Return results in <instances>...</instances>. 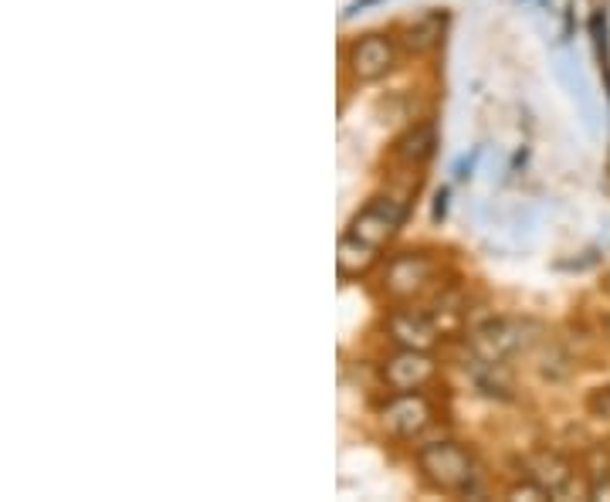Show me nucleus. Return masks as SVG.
<instances>
[{
    "mask_svg": "<svg viewBox=\"0 0 610 502\" xmlns=\"http://www.w3.org/2000/svg\"><path fill=\"white\" fill-rule=\"evenodd\" d=\"M529 476L549 492V499H567L574 492V472L567 462L556 459V455H539Z\"/></svg>",
    "mask_w": 610,
    "mask_h": 502,
    "instance_id": "nucleus-10",
    "label": "nucleus"
},
{
    "mask_svg": "<svg viewBox=\"0 0 610 502\" xmlns=\"http://www.w3.org/2000/svg\"><path fill=\"white\" fill-rule=\"evenodd\" d=\"M373 261H377V248L360 242L356 235H343L340 238V252H336V265L343 276H360V271H366Z\"/></svg>",
    "mask_w": 610,
    "mask_h": 502,
    "instance_id": "nucleus-11",
    "label": "nucleus"
},
{
    "mask_svg": "<svg viewBox=\"0 0 610 502\" xmlns=\"http://www.w3.org/2000/svg\"><path fill=\"white\" fill-rule=\"evenodd\" d=\"M394 58H397L394 55V44L387 38H381V34H370L360 44H353L350 68L363 82H377V78H384L394 68Z\"/></svg>",
    "mask_w": 610,
    "mask_h": 502,
    "instance_id": "nucleus-7",
    "label": "nucleus"
},
{
    "mask_svg": "<svg viewBox=\"0 0 610 502\" xmlns=\"http://www.w3.org/2000/svg\"><path fill=\"white\" fill-rule=\"evenodd\" d=\"M526 343V327L515 319H489L472 333V346L482 356V363H499L512 350H520Z\"/></svg>",
    "mask_w": 610,
    "mask_h": 502,
    "instance_id": "nucleus-5",
    "label": "nucleus"
},
{
    "mask_svg": "<svg viewBox=\"0 0 610 502\" xmlns=\"http://www.w3.org/2000/svg\"><path fill=\"white\" fill-rule=\"evenodd\" d=\"M384 428L394 435V438H417V435H425L435 421V410H431V400L425 394H397L387 407H384V415H381Z\"/></svg>",
    "mask_w": 610,
    "mask_h": 502,
    "instance_id": "nucleus-3",
    "label": "nucleus"
},
{
    "mask_svg": "<svg viewBox=\"0 0 610 502\" xmlns=\"http://www.w3.org/2000/svg\"><path fill=\"white\" fill-rule=\"evenodd\" d=\"M438 147V132L431 122H417L414 129H407L397 140V160H404L407 167H425L431 160Z\"/></svg>",
    "mask_w": 610,
    "mask_h": 502,
    "instance_id": "nucleus-9",
    "label": "nucleus"
},
{
    "mask_svg": "<svg viewBox=\"0 0 610 502\" xmlns=\"http://www.w3.org/2000/svg\"><path fill=\"white\" fill-rule=\"evenodd\" d=\"M417 466L425 479L445 492H472L479 482L475 462L461 445L454 441H431L417 448Z\"/></svg>",
    "mask_w": 610,
    "mask_h": 502,
    "instance_id": "nucleus-1",
    "label": "nucleus"
},
{
    "mask_svg": "<svg viewBox=\"0 0 610 502\" xmlns=\"http://www.w3.org/2000/svg\"><path fill=\"white\" fill-rule=\"evenodd\" d=\"M441 38V21L438 18H420L414 28H410V38H407V44L414 52H425V49H431V44Z\"/></svg>",
    "mask_w": 610,
    "mask_h": 502,
    "instance_id": "nucleus-12",
    "label": "nucleus"
},
{
    "mask_svg": "<svg viewBox=\"0 0 610 502\" xmlns=\"http://www.w3.org/2000/svg\"><path fill=\"white\" fill-rule=\"evenodd\" d=\"M431 261L425 255H397L390 265H387V276H384V286L390 296L397 299H407V296H417L431 282Z\"/></svg>",
    "mask_w": 610,
    "mask_h": 502,
    "instance_id": "nucleus-8",
    "label": "nucleus"
},
{
    "mask_svg": "<svg viewBox=\"0 0 610 502\" xmlns=\"http://www.w3.org/2000/svg\"><path fill=\"white\" fill-rule=\"evenodd\" d=\"M407 217V201L404 197H394V194H384L377 201H370L350 224V235H356L360 242L373 245V248H381L387 245L394 235H397V227L404 224Z\"/></svg>",
    "mask_w": 610,
    "mask_h": 502,
    "instance_id": "nucleus-2",
    "label": "nucleus"
},
{
    "mask_svg": "<svg viewBox=\"0 0 610 502\" xmlns=\"http://www.w3.org/2000/svg\"><path fill=\"white\" fill-rule=\"evenodd\" d=\"M435 377V360L428 356V350H397L387 363H384V381L387 387H394L397 394H410L420 391L425 384H431Z\"/></svg>",
    "mask_w": 610,
    "mask_h": 502,
    "instance_id": "nucleus-4",
    "label": "nucleus"
},
{
    "mask_svg": "<svg viewBox=\"0 0 610 502\" xmlns=\"http://www.w3.org/2000/svg\"><path fill=\"white\" fill-rule=\"evenodd\" d=\"M593 499H610V482H600V485H593V492H590Z\"/></svg>",
    "mask_w": 610,
    "mask_h": 502,
    "instance_id": "nucleus-13",
    "label": "nucleus"
},
{
    "mask_svg": "<svg viewBox=\"0 0 610 502\" xmlns=\"http://www.w3.org/2000/svg\"><path fill=\"white\" fill-rule=\"evenodd\" d=\"M390 340L404 350H431L438 343V323L428 316V312H420V309H400L390 316Z\"/></svg>",
    "mask_w": 610,
    "mask_h": 502,
    "instance_id": "nucleus-6",
    "label": "nucleus"
}]
</instances>
